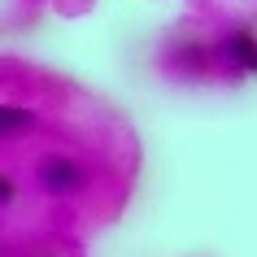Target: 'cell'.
Wrapping results in <instances>:
<instances>
[{
    "label": "cell",
    "instance_id": "cell-5",
    "mask_svg": "<svg viewBox=\"0 0 257 257\" xmlns=\"http://www.w3.org/2000/svg\"><path fill=\"white\" fill-rule=\"evenodd\" d=\"M9 201H14V179L0 175V205H9Z\"/></svg>",
    "mask_w": 257,
    "mask_h": 257
},
{
    "label": "cell",
    "instance_id": "cell-3",
    "mask_svg": "<svg viewBox=\"0 0 257 257\" xmlns=\"http://www.w3.org/2000/svg\"><path fill=\"white\" fill-rule=\"evenodd\" d=\"M22 126H31V109L0 105V136H9V131H22Z\"/></svg>",
    "mask_w": 257,
    "mask_h": 257
},
{
    "label": "cell",
    "instance_id": "cell-1",
    "mask_svg": "<svg viewBox=\"0 0 257 257\" xmlns=\"http://www.w3.org/2000/svg\"><path fill=\"white\" fill-rule=\"evenodd\" d=\"M40 179H44V188L57 192V196H61V192H79L83 188V170L70 162V157H48L44 170H40Z\"/></svg>",
    "mask_w": 257,
    "mask_h": 257
},
{
    "label": "cell",
    "instance_id": "cell-4",
    "mask_svg": "<svg viewBox=\"0 0 257 257\" xmlns=\"http://www.w3.org/2000/svg\"><path fill=\"white\" fill-rule=\"evenodd\" d=\"M175 61H188V66H209V53H201V48H196V44H188V48H179L175 53Z\"/></svg>",
    "mask_w": 257,
    "mask_h": 257
},
{
    "label": "cell",
    "instance_id": "cell-2",
    "mask_svg": "<svg viewBox=\"0 0 257 257\" xmlns=\"http://www.w3.org/2000/svg\"><path fill=\"white\" fill-rule=\"evenodd\" d=\"M227 57L240 70H257V40L248 35V31H235V35L227 40Z\"/></svg>",
    "mask_w": 257,
    "mask_h": 257
}]
</instances>
